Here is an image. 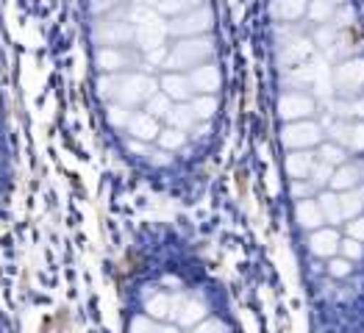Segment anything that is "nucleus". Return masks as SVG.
<instances>
[{
    "label": "nucleus",
    "mask_w": 364,
    "mask_h": 333,
    "mask_svg": "<svg viewBox=\"0 0 364 333\" xmlns=\"http://www.w3.org/2000/svg\"><path fill=\"white\" fill-rule=\"evenodd\" d=\"M0 333H3V328H0Z\"/></svg>",
    "instance_id": "nucleus-7"
},
{
    "label": "nucleus",
    "mask_w": 364,
    "mask_h": 333,
    "mask_svg": "<svg viewBox=\"0 0 364 333\" xmlns=\"http://www.w3.org/2000/svg\"><path fill=\"white\" fill-rule=\"evenodd\" d=\"M170 36L173 42L181 39H198V36H214V11L212 6H200L195 11H186L181 17L170 20Z\"/></svg>",
    "instance_id": "nucleus-2"
},
{
    "label": "nucleus",
    "mask_w": 364,
    "mask_h": 333,
    "mask_svg": "<svg viewBox=\"0 0 364 333\" xmlns=\"http://www.w3.org/2000/svg\"><path fill=\"white\" fill-rule=\"evenodd\" d=\"M142 267L128 292L122 333H242L231 308L181 253L161 250Z\"/></svg>",
    "instance_id": "nucleus-1"
},
{
    "label": "nucleus",
    "mask_w": 364,
    "mask_h": 333,
    "mask_svg": "<svg viewBox=\"0 0 364 333\" xmlns=\"http://www.w3.org/2000/svg\"><path fill=\"white\" fill-rule=\"evenodd\" d=\"M200 6H206V0H159L156 11H159L164 20H176V17H181L186 11H195V9H200Z\"/></svg>",
    "instance_id": "nucleus-5"
},
{
    "label": "nucleus",
    "mask_w": 364,
    "mask_h": 333,
    "mask_svg": "<svg viewBox=\"0 0 364 333\" xmlns=\"http://www.w3.org/2000/svg\"><path fill=\"white\" fill-rule=\"evenodd\" d=\"M339 6H342V3H336V0H309V6H306V20L314 23V26L331 23Z\"/></svg>",
    "instance_id": "nucleus-4"
},
{
    "label": "nucleus",
    "mask_w": 364,
    "mask_h": 333,
    "mask_svg": "<svg viewBox=\"0 0 364 333\" xmlns=\"http://www.w3.org/2000/svg\"><path fill=\"white\" fill-rule=\"evenodd\" d=\"M306 6H309V0H273L270 17H273V23H281V26L301 23L306 17Z\"/></svg>",
    "instance_id": "nucleus-3"
},
{
    "label": "nucleus",
    "mask_w": 364,
    "mask_h": 333,
    "mask_svg": "<svg viewBox=\"0 0 364 333\" xmlns=\"http://www.w3.org/2000/svg\"><path fill=\"white\" fill-rule=\"evenodd\" d=\"M131 9H156L159 6V0H125Z\"/></svg>",
    "instance_id": "nucleus-6"
}]
</instances>
